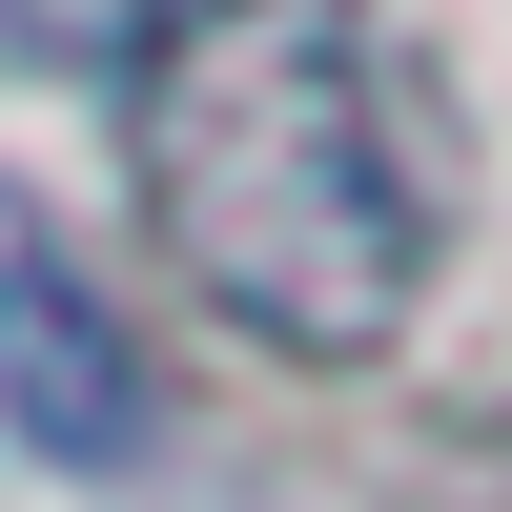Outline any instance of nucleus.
<instances>
[{"label":"nucleus","instance_id":"1","mask_svg":"<svg viewBox=\"0 0 512 512\" xmlns=\"http://www.w3.org/2000/svg\"><path fill=\"white\" fill-rule=\"evenodd\" d=\"M123 185L185 308L287 369H369L451 267V103L369 0H185L123 62Z\"/></svg>","mask_w":512,"mask_h":512},{"label":"nucleus","instance_id":"2","mask_svg":"<svg viewBox=\"0 0 512 512\" xmlns=\"http://www.w3.org/2000/svg\"><path fill=\"white\" fill-rule=\"evenodd\" d=\"M0 431H21L41 472H144L164 451V369H144V328H123V287L82 267L21 185H0Z\"/></svg>","mask_w":512,"mask_h":512},{"label":"nucleus","instance_id":"3","mask_svg":"<svg viewBox=\"0 0 512 512\" xmlns=\"http://www.w3.org/2000/svg\"><path fill=\"white\" fill-rule=\"evenodd\" d=\"M0 21H21L41 62H103V82H123V62H144L164 21H185V0H0Z\"/></svg>","mask_w":512,"mask_h":512}]
</instances>
